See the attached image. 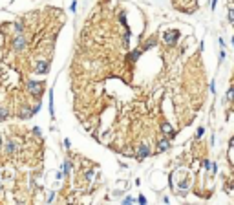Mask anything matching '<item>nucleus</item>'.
I'll list each match as a JSON object with an SVG mask.
<instances>
[{"mask_svg": "<svg viewBox=\"0 0 234 205\" xmlns=\"http://www.w3.org/2000/svg\"><path fill=\"white\" fill-rule=\"evenodd\" d=\"M178 38H179V31H174V29H168V31H165V35H163V40H165L167 46H174V44L178 42Z\"/></svg>", "mask_w": 234, "mask_h": 205, "instance_id": "nucleus-1", "label": "nucleus"}, {"mask_svg": "<svg viewBox=\"0 0 234 205\" xmlns=\"http://www.w3.org/2000/svg\"><path fill=\"white\" fill-rule=\"evenodd\" d=\"M42 88H44V84H42V82L27 81V90H29V93H33L35 97H40V95H42Z\"/></svg>", "mask_w": 234, "mask_h": 205, "instance_id": "nucleus-2", "label": "nucleus"}, {"mask_svg": "<svg viewBox=\"0 0 234 205\" xmlns=\"http://www.w3.org/2000/svg\"><path fill=\"white\" fill-rule=\"evenodd\" d=\"M26 44H27V40H26V37H22V35H18L16 38H13V42H11V46H13L15 51H22V49L26 48Z\"/></svg>", "mask_w": 234, "mask_h": 205, "instance_id": "nucleus-3", "label": "nucleus"}, {"mask_svg": "<svg viewBox=\"0 0 234 205\" xmlns=\"http://www.w3.org/2000/svg\"><path fill=\"white\" fill-rule=\"evenodd\" d=\"M48 70H49V60H38V62H37L35 71H37L38 75H46Z\"/></svg>", "mask_w": 234, "mask_h": 205, "instance_id": "nucleus-4", "label": "nucleus"}, {"mask_svg": "<svg viewBox=\"0 0 234 205\" xmlns=\"http://www.w3.org/2000/svg\"><path fill=\"white\" fill-rule=\"evenodd\" d=\"M148 156H150V147L143 143V145L137 148V158H139V159H145V158H148Z\"/></svg>", "mask_w": 234, "mask_h": 205, "instance_id": "nucleus-5", "label": "nucleus"}, {"mask_svg": "<svg viewBox=\"0 0 234 205\" xmlns=\"http://www.w3.org/2000/svg\"><path fill=\"white\" fill-rule=\"evenodd\" d=\"M161 130H163L168 137H174V136H176V132H174V128L170 126V123H163V125H161Z\"/></svg>", "mask_w": 234, "mask_h": 205, "instance_id": "nucleus-6", "label": "nucleus"}, {"mask_svg": "<svg viewBox=\"0 0 234 205\" xmlns=\"http://www.w3.org/2000/svg\"><path fill=\"white\" fill-rule=\"evenodd\" d=\"M170 148V141L168 139H159V143H157V150L159 152H167Z\"/></svg>", "mask_w": 234, "mask_h": 205, "instance_id": "nucleus-7", "label": "nucleus"}, {"mask_svg": "<svg viewBox=\"0 0 234 205\" xmlns=\"http://www.w3.org/2000/svg\"><path fill=\"white\" fill-rule=\"evenodd\" d=\"M33 114H31V108L27 106V104H24L22 106V110H20V119H27V117H31Z\"/></svg>", "mask_w": 234, "mask_h": 205, "instance_id": "nucleus-8", "label": "nucleus"}, {"mask_svg": "<svg viewBox=\"0 0 234 205\" xmlns=\"http://www.w3.org/2000/svg\"><path fill=\"white\" fill-rule=\"evenodd\" d=\"M16 148H18V145H16L15 141H9V143L5 145V150H7V154H13V152H16Z\"/></svg>", "mask_w": 234, "mask_h": 205, "instance_id": "nucleus-9", "label": "nucleus"}, {"mask_svg": "<svg viewBox=\"0 0 234 205\" xmlns=\"http://www.w3.org/2000/svg\"><path fill=\"white\" fill-rule=\"evenodd\" d=\"M141 57V49H135V51H132L130 55H128V60H132V62H135L137 59Z\"/></svg>", "mask_w": 234, "mask_h": 205, "instance_id": "nucleus-10", "label": "nucleus"}, {"mask_svg": "<svg viewBox=\"0 0 234 205\" xmlns=\"http://www.w3.org/2000/svg\"><path fill=\"white\" fill-rule=\"evenodd\" d=\"M49 114L55 117V106H53V90H49Z\"/></svg>", "mask_w": 234, "mask_h": 205, "instance_id": "nucleus-11", "label": "nucleus"}, {"mask_svg": "<svg viewBox=\"0 0 234 205\" xmlns=\"http://www.w3.org/2000/svg\"><path fill=\"white\" fill-rule=\"evenodd\" d=\"M70 170H71V163H70V161H64V163H62V172H64V176H70Z\"/></svg>", "mask_w": 234, "mask_h": 205, "instance_id": "nucleus-12", "label": "nucleus"}, {"mask_svg": "<svg viewBox=\"0 0 234 205\" xmlns=\"http://www.w3.org/2000/svg\"><path fill=\"white\" fill-rule=\"evenodd\" d=\"M154 44H156V40H154V38H150L148 42H145V44H143V49H150V48H154Z\"/></svg>", "mask_w": 234, "mask_h": 205, "instance_id": "nucleus-13", "label": "nucleus"}, {"mask_svg": "<svg viewBox=\"0 0 234 205\" xmlns=\"http://www.w3.org/2000/svg\"><path fill=\"white\" fill-rule=\"evenodd\" d=\"M13 29H15V33H16V35H20V33H22V24L15 22V24H13Z\"/></svg>", "mask_w": 234, "mask_h": 205, "instance_id": "nucleus-14", "label": "nucleus"}, {"mask_svg": "<svg viewBox=\"0 0 234 205\" xmlns=\"http://www.w3.org/2000/svg\"><path fill=\"white\" fill-rule=\"evenodd\" d=\"M5 117H7V110H5V108H0V121L5 119Z\"/></svg>", "mask_w": 234, "mask_h": 205, "instance_id": "nucleus-15", "label": "nucleus"}, {"mask_svg": "<svg viewBox=\"0 0 234 205\" xmlns=\"http://www.w3.org/2000/svg\"><path fill=\"white\" fill-rule=\"evenodd\" d=\"M119 20H121V24H123V26H126V15H124V13H121V15H119Z\"/></svg>", "mask_w": 234, "mask_h": 205, "instance_id": "nucleus-16", "label": "nucleus"}, {"mask_svg": "<svg viewBox=\"0 0 234 205\" xmlns=\"http://www.w3.org/2000/svg\"><path fill=\"white\" fill-rule=\"evenodd\" d=\"M203 134H205V128H203V126H200V128H198V134H196V137H201Z\"/></svg>", "mask_w": 234, "mask_h": 205, "instance_id": "nucleus-17", "label": "nucleus"}, {"mask_svg": "<svg viewBox=\"0 0 234 205\" xmlns=\"http://www.w3.org/2000/svg\"><path fill=\"white\" fill-rule=\"evenodd\" d=\"M75 9H77V0H73V2H71V5H70V11H73V13H75Z\"/></svg>", "mask_w": 234, "mask_h": 205, "instance_id": "nucleus-18", "label": "nucleus"}, {"mask_svg": "<svg viewBox=\"0 0 234 205\" xmlns=\"http://www.w3.org/2000/svg\"><path fill=\"white\" fill-rule=\"evenodd\" d=\"M232 88H229V90H227V101H231V99H232Z\"/></svg>", "mask_w": 234, "mask_h": 205, "instance_id": "nucleus-19", "label": "nucleus"}, {"mask_svg": "<svg viewBox=\"0 0 234 205\" xmlns=\"http://www.w3.org/2000/svg\"><path fill=\"white\" fill-rule=\"evenodd\" d=\"M38 110H40V103H38V104H35V108H33V110H31V114H33V115H35V114H37V112H38Z\"/></svg>", "mask_w": 234, "mask_h": 205, "instance_id": "nucleus-20", "label": "nucleus"}, {"mask_svg": "<svg viewBox=\"0 0 234 205\" xmlns=\"http://www.w3.org/2000/svg\"><path fill=\"white\" fill-rule=\"evenodd\" d=\"M232 20H234V13H232V9H229V22L232 24Z\"/></svg>", "mask_w": 234, "mask_h": 205, "instance_id": "nucleus-21", "label": "nucleus"}, {"mask_svg": "<svg viewBox=\"0 0 234 205\" xmlns=\"http://www.w3.org/2000/svg\"><path fill=\"white\" fill-rule=\"evenodd\" d=\"M203 169H205V170H207V169H211V161H207V159H205V161H203Z\"/></svg>", "mask_w": 234, "mask_h": 205, "instance_id": "nucleus-22", "label": "nucleus"}, {"mask_svg": "<svg viewBox=\"0 0 234 205\" xmlns=\"http://www.w3.org/2000/svg\"><path fill=\"white\" fill-rule=\"evenodd\" d=\"M132 202H134V200H132V198H130V196H126V198H124V200H123V203H132Z\"/></svg>", "mask_w": 234, "mask_h": 205, "instance_id": "nucleus-23", "label": "nucleus"}, {"mask_svg": "<svg viewBox=\"0 0 234 205\" xmlns=\"http://www.w3.org/2000/svg\"><path fill=\"white\" fill-rule=\"evenodd\" d=\"M211 92H212V93H214V92H216V82H214V81H212V82H211Z\"/></svg>", "mask_w": 234, "mask_h": 205, "instance_id": "nucleus-24", "label": "nucleus"}, {"mask_svg": "<svg viewBox=\"0 0 234 205\" xmlns=\"http://www.w3.org/2000/svg\"><path fill=\"white\" fill-rule=\"evenodd\" d=\"M92 176H93V172H86V174H84V178H86V180H88V181H90V180H92Z\"/></svg>", "mask_w": 234, "mask_h": 205, "instance_id": "nucleus-25", "label": "nucleus"}, {"mask_svg": "<svg viewBox=\"0 0 234 205\" xmlns=\"http://www.w3.org/2000/svg\"><path fill=\"white\" fill-rule=\"evenodd\" d=\"M64 147H66V148H70V147H71V143H70V139H64Z\"/></svg>", "mask_w": 234, "mask_h": 205, "instance_id": "nucleus-26", "label": "nucleus"}, {"mask_svg": "<svg viewBox=\"0 0 234 205\" xmlns=\"http://www.w3.org/2000/svg\"><path fill=\"white\" fill-rule=\"evenodd\" d=\"M53 198H55V192H49V196H48V202H53Z\"/></svg>", "mask_w": 234, "mask_h": 205, "instance_id": "nucleus-27", "label": "nucleus"}, {"mask_svg": "<svg viewBox=\"0 0 234 205\" xmlns=\"http://www.w3.org/2000/svg\"><path fill=\"white\" fill-rule=\"evenodd\" d=\"M216 5H218V0H212V2H211V7L216 9Z\"/></svg>", "mask_w": 234, "mask_h": 205, "instance_id": "nucleus-28", "label": "nucleus"}, {"mask_svg": "<svg viewBox=\"0 0 234 205\" xmlns=\"http://www.w3.org/2000/svg\"><path fill=\"white\" fill-rule=\"evenodd\" d=\"M223 59H225V51L221 49V51H220V60H223Z\"/></svg>", "mask_w": 234, "mask_h": 205, "instance_id": "nucleus-29", "label": "nucleus"}, {"mask_svg": "<svg viewBox=\"0 0 234 205\" xmlns=\"http://www.w3.org/2000/svg\"><path fill=\"white\" fill-rule=\"evenodd\" d=\"M139 203H146V198L145 196H139Z\"/></svg>", "mask_w": 234, "mask_h": 205, "instance_id": "nucleus-30", "label": "nucleus"}, {"mask_svg": "<svg viewBox=\"0 0 234 205\" xmlns=\"http://www.w3.org/2000/svg\"><path fill=\"white\" fill-rule=\"evenodd\" d=\"M0 147H2V136H0Z\"/></svg>", "mask_w": 234, "mask_h": 205, "instance_id": "nucleus-31", "label": "nucleus"}]
</instances>
